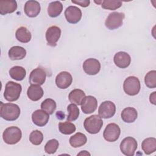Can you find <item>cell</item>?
<instances>
[{"label":"cell","instance_id":"obj_17","mask_svg":"<svg viewBox=\"0 0 156 156\" xmlns=\"http://www.w3.org/2000/svg\"><path fill=\"white\" fill-rule=\"evenodd\" d=\"M49 115L45 111L41 110H37L33 112L32 115V119L33 122L37 126L43 127L48 122Z\"/></svg>","mask_w":156,"mask_h":156},{"label":"cell","instance_id":"obj_11","mask_svg":"<svg viewBox=\"0 0 156 156\" xmlns=\"http://www.w3.org/2000/svg\"><path fill=\"white\" fill-rule=\"evenodd\" d=\"M61 35V29L56 26L49 27L46 32V40L48 45L55 46Z\"/></svg>","mask_w":156,"mask_h":156},{"label":"cell","instance_id":"obj_6","mask_svg":"<svg viewBox=\"0 0 156 156\" xmlns=\"http://www.w3.org/2000/svg\"><path fill=\"white\" fill-rule=\"evenodd\" d=\"M124 18L125 14L124 13L118 12L110 13L105 20V25L110 30L116 29L122 25Z\"/></svg>","mask_w":156,"mask_h":156},{"label":"cell","instance_id":"obj_7","mask_svg":"<svg viewBox=\"0 0 156 156\" xmlns=\"http://www.w3.org/2000/svg\"><path fill=\"white\" fill-rule=\"evenodd\" d=\"M138 147L136 140L131 136L124 138L120 143V150L126 156H133Z\"/></svg>","mask_w":156,"mask_h":156},{"label":"cell","instance_id":"obj_5","mask_svg":"<svg viewBox=\"0 0 156 156\" xmlns=\"http://www.w3.org/2000/svg\"><path fill=\"white\" fill-rule=\"evenodd\" d=\"M140 88V82L138 78L135 76H129L124 82V91L129 96L136 95L139 93Z\"/></svg>","mask_w":156,"mask_h":156},{"label":"cell","instance_id":"obj_9","mask_svg":"<svg viewBox=\"0 0 156 156\" xmlns=\"http://www.w3.org/2000/svg\"><path fill=\"white\" fill-rule=\"evenodd\" d=\"M116 112V106L113 102L110 101L103 102L98 109L99 116L101 118H110L114 116Z\"/></svg>","mask_w":156,"mask_h":156},{"label":"cell","instance_id":"obj_8","mask_svg":"<svg viewBox=\"0 0 156 156\" xmlns=\"http://www.w3.org/2000/svg\"><path fill=\"white\" fill-rule=\"evenodd\" d=\"M120 133L121 129L119 126L115 123H110L104 129L103 136L106 141L114 142L119 138Z\"/></svg>","mask_w":156,"mask_h":156},{"label":"cell","instance_id":"obj_15","mask_svg":"<svg viewBox=\"0 0 156 156\" xmlns=\"http://www.w3.org/2000/svg\"><path fill=\"white\" fill-rule=\"evenodd\" d=\"M73 82V77L71 74L66 71L60 72L55 78V83L57 87L60 89L68 88Z\"/></svg>","mask_w":156,"mask_h":156},{"label":"cell","instance_id":"obj_14","mask_svg":"<svg viewBox=\"0 0 156 156\" xmlns=\"http://www.w3.org/2000/svg\"><path fill=\"white\" fill-rule=\"evenodd\" d=\"M82 111L85 114L94 112L98 107L97 99L93 96H87L84 98L81 102Z\"/></svg>","mask_w":156,"mask_h":156},{"label":"cell","instance_id":"obj_16","mask_svg":"<svg viewBox=\"0 0 156 156\" xmlns=\"http://www.w3.org/2000/svg\"><path fill=\"white\" fill-rule=\"evenodd\" d=\"M113 61L116 66L120 68H126L131 62V58L129 54L126 52L120 51L115 54Z\"/></svg>","mask_w":156,"mask_h":156},{"label":"cell","instance_id":"obj_34","mask_svg":"<svg viewBox=\"0 0 156 156\" xmlns=\"http://www.w3.org/2000/svg\"><path fill=\"white\" fill-rule=\"evenodd\" d=\"M122 5V2L120 1H110L105 0L102 1L101 6L104 9H107L110 10H115Z\"/></svg>","mask_w":156,"mask_h":156},{"label":"cell","instance_id":"obj_2","mask_svg":"<svg viewBox=\"0 0 156 156\" xmlns=\"http://www.w3.org/2000/svg\"><path fill=\"white\" fill-rule=\"evenodd\" d=\"M22 87L20 83L9 81L5 85L4 97L7 101H15L19 99Z\"/></svg>","mask_w":156,"mask_h":156},{"label":"cell","instance_id":"obj_22","mask_svg":"<svg viewBox=\"0 0 156 156\" xmlns=\"http://www.w3.org/2000/svg\"><path fill=\"white\" fill-rule=\"evenodd\" d=\"M9 57L12 60H18L24 58L26 55V49L19 46L12 47L9 51Z\"/></svg>","mask_w":156,"mask_h":156},{"label":"cell","instance_id":"obj_12","mask_svg":"<svg viewBox=\"0 0 156 156\" xmlns=\"http://www.w3.org/2000/svg\"><path fill=\"white\" fill-rule=\"evenodd\" d=\"M83 69L88 75H96L101 69V63L96 58H88L83 63Z\"/></svg>","mask_w":156,"mask_h":156},{"label":"cell","instance_id":"obj_37","mask_svg":"<svg viewBox=\"0 0 156 156\" xmlns=\"http://www.w3.org/2000/svg\"><path fill=\"white\" fill-rule=\"evenodd\" d=\"M149 101L151 103H152L154 105L156 104V92L154 91L152 94H150L149 97Z\"/></svg>","mask_w":156,"mask_h":156},{"label":"cell","instance_id":"obj_27","mask_svg":"<svg viewBox=\"0 0 156 156\" xmlns=\"http://www.w3.org/2000/svg\"><path fill=\"white\" fill-rule=\"evenodd\" d=\"M62 10L63 5L60 1L51 2L48 7V13L52 18H55L60 15Z\"/></svg>","mask_w":156,"mask_h":156},{"label":"cell","instance_id":"obj_23","mask_svg":"<svg viewBox=\"0 0 156 156\" xmlns=\"http://www.w3.org/2000/svg\"><path fill=\"white\" fill-rule=\"evenodd\" d=\"M141 148L146 155H150L156 151V139L149 137L144 139L141 143Z\"/></svg>","mask_w":156,"mask_h":156},{"label":"cell","instance_id":"obj_31","mask_svg":"<svg viewBox=\"0 0 156 156\" xmlns=\"http://www.w3.org/2000/svg\"><path fill=\"white\" fill-rule=\"evenodd\" d=\"M68 110V116L67 121H74L76 120L79 116V109L77 106L74 104H71L67 107Z\"/></svg>","mask_w":156,"mask_h":156},{"label":"cell","instance_id":"obj_1","mask_svg":"<svg viewBox=\"0 0 156 156\" xmlns=\"http://www.w3.org/2000/svg\"><path fill=\"white\" fill-rule=\"evenodd\" d=\"M19 106L13 103L4 104L1 102L0 115L2 118L6 121H12L17 119L20 115Z\"/></svg>","mask_w":156,"mask_h":156},{"label":"cell","instance_id":"obj_38","mask_svg":"<svg viewBox=\"0 0 156 156\" xmlns=\"http://www.w3.org/2000/svg\"><path fill=\"white\" fill-rule=\"evenodd\" d=\"M90 155V154L89 153V152H88L87 151H82V152H80V153H79L78 154H77V155Z\"/></svg>","mask_w":156,"mask_h":156},{"label":"cell","instance_id":"obj_18","mask_svg":"<svg viewBox=\"0 0 156 156\" xmlns=\"http://www.w3.org/2000/svg\"><path fill=\"white\" fill-rule=\"evenodd\" d=\"M41 10L40 3L37 1H27L24 7L26 15L30 18H35L40 13Z\"/></svg>","mask_w":156,"mask_h":156},{"label":"cell","instance_id":"obj_35","mask_svg":"<svg viewBox=\"0 0 156 156\" xmlns=\"http://www.w3.org/2000/svg\"><path fill=\"white\" fill-rule=\"evenodd\" d=\"M59 146L58 141L56 139H52L49 140L44 146V151L49 154L55 153Z\"/></svg>","mask_w":156,"mask_h":156},{"label":"cell","instance_id":"obj_29","mask_svg":"<svg viewBox=\"0 0 156 156\" xmlns=\"http://www.w3.org/2000/svg\"><path fill=\"white\" fill-rule=\"evenodd\" d=\"M58 129L64 135H70L76 131V128L73 123L69 121H65L60 122L58 124Z\"/></svg>","mask_w":156,"mask_h":156},{"label":"cell","instance_id":"obj_24","mask_svg":"<svg viewBox=\"0 0 156 156\" xmlns=\"http://www.w3.org/2000/svg\"><path fill=\"white\" fill-rule=\"evenodd\" d=\"M69 141L71 146L76 148L83 146L87 143V138L85 134L80 132H77L74 135L71 136Z\"/></svg>","mask_w":156,"mask_h":156},{"label":"cell","instance_id":"obj_4","mask_svg":"<svg viewBox=\"0 0 156 156\" xmlns=\"http://www.w3.org/2000/svg\"><path fill=\"white\" fill-rule=\"evenodd\" d=\"M21 137V130L16 126H10L6 128L2 134L3 140L8 144H16L20 141Z\"/></svg>","mask_w":156,"mask_h":156},{"label":"cell","instance_id":"obj_28","mask_svg":"<svg viewBox=\"0 0 156 156\" xmlns=\"http://www.w3.org/2000/svg\"><path fill=\"white\" fill-rule=\"evenodd\" d=\"M9 75L11 78L17 81H21L25 78L26 75V71L22 66H15L10 68L9 70Z\"/></svg>","mask_w":156,"mask_h":156},{"label":"cell","instance_id":"obj_25","mask_svg":"<svg viewBox=\"0 0 156 156\" xmlns=\"http://www.w3.org/2000/svg\"><path fill=\"white\" fill-rule=\"evenodd\" d=\"M85 97V93L80 89H74L72 90L68 96L70 102L78 105L81 104V102Z\"/></svg>","mask_w":156,"mask_h":156},{"label":"cell","instance_id":"obj_26","mask_svg":"<svg viewBox=\"0 0 156 156\" xmlns=\"http://www.w3.org/2000/svg\"><path fill=\"white\" fill-rule=\"evenodd\" d=\"M15 37L16 39L23 43H28L31 40V33L26 27H19L15 33Z\"/></svg>","mask_w":156,"mask_h":156},{"label":"cell","instance_id":"obj_10","mask_svg":"<svg viewBox=\"0 0 156 156\" xmlns=\"http://www.w3.org/2000/svg\"><path fill=\"white\" fill-rule=\"evenodd\" d=\"M65 16L67 21L71 24L77 23L82 18V11L76 6L71 5L65 11Z\"/></svg>","mask_w":156,"mask_h":156},{"label":"cell","instance_id":"obj_19","mask_svg":"<svg viewBox=\"0 0 156 156\" xmlns=\"http://www.w3.org/2000/svg\"><path fill=\"white\" fill-rule=\"evenodd\" d=\"M44 92L40 85H31L27 89V94L28 98L33 101H37L40 100L43 96Z\"/></svg>","mask_w":156,"mask_h":156},{"label":"cell","instance_id":"obj_3","mask_svg":"<svg viewBox=\"0 0 156 156\" xmlns=\"http://www.w3.org/2000/svg\"><path fill=\"white\" fill-rule=\"evenodd\" d=\"M103 121L101 118L97 115H91L87 118L83 122L85 129L91 134L98 133L101 129Z\"/></svg>","mask_w":156,"mask_h":156},{"label":"cell","instance_id":"obj_39","mask_svg":"<svg viewBox=\"0 0 156 156\" xmlns=\"http://www.w3.org/2000/svg\"><path fill=\"white\" fill-rule=\"evenodd\" d=\"M56 115H58V116H61L62 117V119H64L65 118V114L62 113V112H57ZM57 116V118L58 117Z\"/></svg>","mask_w":156,"mask_h":156},{"label":"cell","instance_id":"obj_13","mask_svg":"<svg viewBox=\"0 0 156 156\" xmlns=\"http://www.w3.org/2000/svg\"><path fill=\"white\" fill-rule=\"evenodd\" d=\"M46 77L45 71L41 68H37L32 71L29 76V83L31 85H43Z\"/></svg>","mask_w":156,"mask_h":156},{"label":"cell","instance_id":"obj_36","mask_svg":"<svg viewBox=\"0 0 156 156\" xmlns=\"http://www.w3.org/2000/svg\"><path fill=\"white\" fill-rule=\"evenodd\" d=\"M71 2L74 4H78V5H79L80 6H81L82 7H88L90 5V1L89 0H77V1L72 0Z\"/></svg>","mask_w":156,"mask_h":156},{"label":"cell","instance_id":"obj_30","mask_svg":"<svg viewBox=\"0 0 156 156\" xmlns=\"http://www.w3.org/2000/svg\"><path fill=\"white\" fill-rule=\"evenodd\" d=\"M41 108L49 115H52L56 109V103L52 99H46L41 102Z\"/></svg>","mask_w":156,"mask_h":156},{"label":"cell","instance_id":"obj_32","mask_svg":"<svg viewBox=\"0 0 156 156\" xmlns=\"http://www.w3.org/2000/svg\"><path fill=\"white\" fill-rule=\"evenodd\" d=\"M146 85L149 88H155L156 87V71L152 70L148 72L144 77Z\"/></svg>","mask_w":156,"mask_h":156},{"label":"cell","instance_id":"obj_33","mask_svg":"<svg viewBox=\"0 0 156 156\" xmlns=\"http://www.w3.org/2000/svg\"><path fill=\"white\" fill-rule=\"evenodd\" d=\"M43 140V135L38 130H33L29 135V141L34 145H40Z\"/></svg>","mask_w":156,"mask_h":156},{"label":"cell","instance_id":"obj_20","mask_svg":"<svg viewBox=\"0 0 156 156\" xmlns=\"http://www.w3.org/2000/svg\"><path fill=\"white\" fill-rule=\"evenodd\" d=\"M17 9V3L14 0L1 1L0 13L2 15L14 12Z\"/></svg>","mask_w":156,"mask_h":156},{"label":"cell","instance_id":"obj_21","mask_svg":"<svg viewBox=\"0 0 156 156\" xmlns=\"http://www.w3.org/2000/svg\"><path fill=\"white\" fill-rule=\"evenodd\" d=\"M122 119L127 123L133 122L137 118L138 113L135 108L133 107L125 108L121 114Z\"/></svg>","mask_w":156,"mask_h":156}]
</instances>
